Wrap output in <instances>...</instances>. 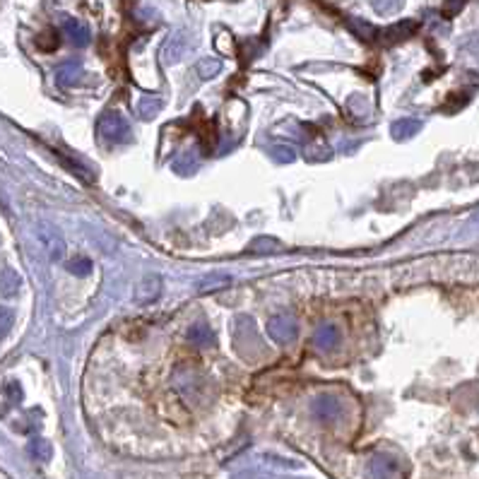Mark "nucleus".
Here are the masks:
<instances>
[{"label":"nucleus","instance_id":"obj_15","mask_svg":"<svg viewBox=\"0 0 479 479\" xmlns=\"http://www.w3.org/2000/svg\"><path fill=\"white\" fill-rule=\"evenodd\" d=\"M135 111H137V116L145 120L154 118L157 113L162 111V99L159 96H140V101L135 104Z\"/></svg>","mask_w":479,"mask_h":479},{"label":"nucleus","instance_id":"obj_1","mask_svg":"<svg viewBox=\"0 0 479 479\" xmlns=\"http://www.w3.org/2000/svg\"><path fill=\"white\" fill-rule=\"evenodd\" d=\"M96 135L104 145H120V142H128L130 137V125L125 120L123 113L118 111H108L99 118L96 123Z\"/></svg>","mask_w":479,"mask_h":479},{"label":"nucleus","instance_id":"obj_17","mask_svg":"<svg viewBox=\"0 0 479 479\" xmlns=\"http://www.w3.org/2000/svg\"><path fill=\"white\" fill-rule=\"evenodd\" d=\"M220 68H222V63L220 60H215V58H203L198 63V75L203 77V80H210V77H215L217 72H220Z\"/></svg>","mask_w":479,"mask_h":479},{"label":"nucleus","instance_id":"obj_4","mask_svg":"<svg viewBox=\"0 0 479 479\" xmlns=\"http://www.w3.org/2000/svg\"><path fill=\"white\" fill-rule=\"evenodd\" d=\"M188 46H191V41H188V34H186V32L174 34L171 39L167 41L164 51H162L164 63L171 65V63H176V60H181V58H184L186 53H188Z\"/></svg>","mask_w":479,"mask_h":479},{"label":"nucleus","instance_id":"obj_9","mask_svg":"<svg viewBox=\"0 0 479 479\" xmlns=\"http://www.w3.org/2000/svg\"><path fill=\"white\" fill-rule=\"evenodd\" d=\"M159 289H162V280L157 275H145L140 284H137V301H142V304H147V301H152L159 296Z\"/></svg>","mask_w":479,"mask_h":479},{"label":"nucleus","instance_id":"obj_25","mask_svg":"<svg viewBox=\"0 0 479 479\" xmlns=\"http://www.w3.org/2000/svg\"><path fill=\"white\" fill-rule=\"evenodd\" d=\"M468 3V0H446V15L451 17V15H458L460 10H463V5Z\"/></svg>","mask_w":479,"mask_h":479},{"label":"nucleus","instance_id":"obj_22","mask_svg":"<svg viewBox=\"0 0 479 479\" xmlns=\"http://www.w3.org/2000/svg\"><path fill=\"white\" fill-rule=\"evenodd\" d=\"M174 169H176V171H179V174H191L193 169H196V157H193L191 152L184 154L179 162H174Z\"/></svg>","mask_w":479,"mask_h":479},{"label":"nucleus","instance_id":"obj_24","mask_svg":"<svg viewBox=\"0 0 479 479\" xmlns=\"http://www.w3.org/2000/svg\"><path fill=\"white\" fill-rule=\"evenodd\" d=\"M272 154H275L280 162H292L294 157H296V152H294L292 147H275V150H272Z\"/></svg>","mask_w":479,"mask_h":479},{"label":"nucleus","instance_id":"obj_14","mask_svg":"<svg viewBox=\"0 0 479 479\" xmlns=\"http://www.w3.org/2000/svg\"><path fill=\"white\" fill-rule=\"evenodd\" d=\"M368 470H371V475L376 477H390V475H398V468L395 463H393L388 456H373L368 460Z\"/></svg>","mask_w":479,"mask_h":479},{"label":"nucleus","instance_id":"obj_6","mask_svg":"<svg viewBox=\"0 0 479 479\" xmlns=\"http://www.w3.org/2000/svg\"><path fill=\"white\" fill-rule=\"evenodd\" d=\"M63 34L68 36V41H72L75 46H87L89 39H92L87 24H82L80 20H72V17H65L63 20Z\"/></svg>","mask_w":479,"mask_h":479},{"label":"nucleus","instance_id":"obj_27","mask_svg":"<svg viewBox=\"0 0 479 479\" xmlns=\"http://www.w3.org/2000/svg\"><path fill=\"white\" fill-rule=\"evenodd\" d=\"M227 282H229L227 277H220V280H205V282H200V289L208 292L210 287H220V284H227Z\"/></svg>","mask_w":479,"mask_h":479},{"label":"nucleus","instance_id":"obj_19","mask_svg":"<svg viewBox=\"0 0 479 479\" xmlns=\"http://www.w3.org/2000/svg\"><path fill=\"white\" fill-rule=\"evenodd\" d=\"M68 270L72 272V275H89L92 272V260L89 258H72L68 263Z\"/></svg>","mask_w":479,"mask_h":479},{"label":"nucleus","instance_id":"obj_5","mask_svg":"<svg viewBox=\"0 0 479 479\" xmlns=\"http://www.w3.org/2000/svg\"><path fill=\"white\" fill-rule=\"evenodd\" d=\"M313 415L320 422H335L342 415V407H339V402L332 395H320L313 402Z\"/></svg>","mask_w":479,"mask_h":479},{"label":"nucleus","instance_id":"obj_7","mask_svg":"<svg viewBox=\"0 0 479 479\" xmlns=\"http://www.w3.org/2000/svg\"><path fill=\"white\" fill-rule=\"evenodd\" d=\"M415 29H417V22L402 20V22L393 24V27L383 29V32H381V41H383V44H400V41L407 39V36L415 32Z\"/></svg>","mask_w":479,"mask_h":479},{"label":"nucleus","instance_id":"obj_3","mask_svg":"<svg viewBox=\"0 0 479 479\" xmlns=\"http://www.w3.org/2000/svg\"><path fill=\"white\" fill-rule=\"evenodd\" d=\"M268 332H270V337L275 339V342L287 344V342H292V339L296 337V320L289 316V313H280V316L270 318Z\"/></svg>","mask_w":479,"mask_h":479},{"label":"nucleus","instance_id":"obj_21","mask_svg":"<svg viewBox=\"0 0 479 479\" xmlns=\"http://www.w3.org/2000/svg\"><path fill=\"white\" fill-rule=\"evenodd\" d=\"M349 27L354 29L356 36H359V39H364V41H371V36L376 34V29L371 27V24L364 22V20H351Z\"/></svg>","mask_w":479,"mask_h":479},{"label":"nucleus","instance_id":"obj_26","mask_svg":"<svg viewBox=\"0 0 479 479\" xmlns=\"http://www.w3.org/2000/svg\"><path fill=\"white\" fill-rule=\"evenodd\" d=\"M5 395H8L12 402H20L22 400V390H20V385L17 383H10L8 388H5Z\"/></svg>","mask_w":479,"mask_h":479},{"label":"nucleus","instance_id":"obj_18","mask_svg":"<svg viewBox=\"0 0 479 479\" xmlns=\"http://www.w3.org/2000/svg\"><path fill=\"white\" fill-rule=\"evenodd\" d=\"M371 8L378 15H393V12L402 8V0H371Z\"/></svg>","mask_w":479,"mask_h":479},{"label":"nucleus","instance_id":"obj_23","mask_svg":"<svg viewBox=\"0 0 479 479\" xmlns=\"http://www.w3.org/2000/svg\"><path fill=\"white\" fill-rule=\"evenodd\" d=\"M275 248H280V244H277L275 239H256L251 244V251H258V253H268V251H275Z\"/></svg>","mask_w":479,"mask_h":479},{"label":"nucleus","instance_id":"obj_2","mask_svg":"<svg viewBox=\"0 0 479 479\" xmlns=\"http://www.w3.org/2000/svg\"><path fill=\"white\" fill-rule=\"evenodd\" d=\"M36 239H39L41 248H44L46 256L51 260H60L65 256V241L53 224H48V222L36 224Z\"/></svg>","mask_w":479,"mask_h":479},{"label":"nucleus","instance_id":"obj_16","mask_svg":"<svg viewBox=\"0 0 479 479\" xmlns=\"http://www.w3.org/2000/svg\"><path fill=\"white\" fill-rule=\"evenodd\" d=\"M29 456L34 460H39V463H46L48 458H51V446H48V441H41L36 439L29 444Z\"/></svg>","mask_w":479,"mask_h":479},{"label":"nucleus","instance_id":"obj_10","mask_svg":"<svg viewBox=\"0 0 479 479\" xmlns=\"http://www.w3.org/2000/svg\"><path fill=\"white\" fill-rule=\"evenodd\" d=\"M422 130V123L417 118H400L390 125V135L395 140H407V137L417 135Z\"/></svg>","mask_w":479,"mask_h":479},{"label":"nucleus","instance_id":"obj_12","mask_svg":"<svg viewBox=\"0 0 479 479\" xmlns=\"http://www.w3.org/2000/svg\"><path fill=\"white\" fill-rule=\"evenodd\" d=\"M313 344L320 349H332L339 344V330L335 325H320L313 335Z\"/></svg>","mask_w":479,"mask_h":479},{"label":"nucleus","instance_id":"obj_8","mask_svg":"<svg viewBox=\"0 0 479 479\" xmlns=\"http://www.w3.org/2000/svg\"><path fill=\"white\" fill-rule=\"evenodd\" d=\"M80 77H82V63L77 58L65 60V63L56 70V82L63 84V87H70V84H75L77 80H80Z\"/></svg>","mask_w":479,"mask_h":479},{"label":"nucleus","instance_id":"obj_11","mask_svg":"<svg viewBox=\"0 0 479 479\" xmlns=\"http://www.w3.org/2000/svg\"><path fill=\"white\" fill-rule=\"evenodd\" d=\"M188 339H191L193 344H198V347H215V342H217L215 330H210L205 323L191 325V330H188Z\"/></svg>","mask_w":479,"mask_h":479},{"label":"nucleus","instance_id":"obj_20","mask_svg":"<svg viewBox=\"0 0 479 479\" xmlns=\"http://www.w3.org/2000/svg\"><path fill=\"white\" fill-rule=\"evenodd\" d=\"M12 323H15V313L8 306H0V339L12 330Z\"/></svg>","mask_w":479,"mask_h":479},{"label":"nucleus","instance_id":"obj_13","mask_svg":"<svg viewBox=\"0 0 479 479\" xmlns=\"http://www.w3.org/2000/svg\"><path fill=\"white\" fill-rule=\"evenodd\" d=\"M22 287V280L20 275H17L12 268H3L0 270V294L5 296H15L17 292H20Z\"/></svg>","mask_w":479,"mask_h":479}]
</instances>
